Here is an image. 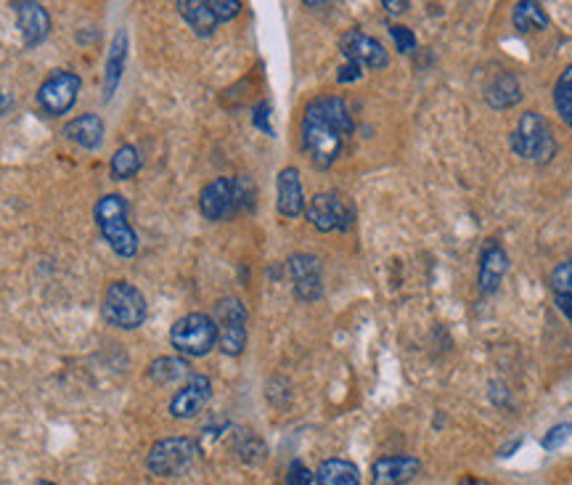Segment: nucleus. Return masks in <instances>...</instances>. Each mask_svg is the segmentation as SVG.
<instances>
[{
  "label": "nucleus",
  "instance_id": "obj_1",
  "mask_svg": "<svg viewBox=\"0 0 572 485\" xmlns=\"http://www.w3.org/2000/svg\"><path fill=\"white\" fill-rule=\"evenodd\" d=\"M353 114L339 96H316L300 122L302 152L321 170H329L353 136Z\"/></svg>",
  "mask_w": 572,
  "mask_h": 485
},
{
  "label": "nucleus",
  "instance_id": "obj_2",
  "mask_svg": "<svg viewBox=\"0 0 572 485\" xmlns=\"http://www.w3.org/2000/svg\"><path fill=\"white\" fill-rule=\"evenodd\" d=\"M255 202V189L252 183L244 175H236V178H228V175H220L215 181H210L199 194V210L207 220H231L247 210Z\"/></svg>",
  "mask_w": 572,
  "mask_h": 485
},
{
  "label": "nucleus",
  "instance_id": "obj_3",
  "mask_svg": "<svg viewBox=\"0 0 572 485\" xmlns=\"http://www.w3.org/2000/svg\"><path fill=\"white\" fill-rule=\"evenodd\" d=\"M96 223L114 255L133 258L138 252V234L128 223V199L120 194H106L96 202Z\"/></svg>",
  "mask_w": 572,
  "mask_h": 485
},
{
  "label": "nucleus",
  "instance_id": "obj_4",
  "mask_svg": "<svg viewBox=\"0 0 572 485\" xmlns=\"http://www.w3.org/2000/svg\"><path fill=\"white\" fill-rule=\"evenodd\" d=\"M512 152L522 160H530L535 165H546L557 157V138L551 133L549 122L541 112H525L509 138Z\"/></svg>",
  "mask_w": 572,
  "mask_h": 485
},
{
  "label": "nucleus",
  "instance_id": "obj_5",
  "mask_svg": "<svg viewBox=\"0 0 572 485\" xmlns=\"http://www.w3.org/2000/svg\"><path fill=\"white\" fill-rule=\"evenodd\" d=\"M104 321L114 329H138L146 321V297L130 281H112L101 300Z\"/></svg>",
  "mask_w": 572,
  "mask_h": 485
},
{
  "label": "nucleus",
  "instance_id": "obj_6",
  "mask_svg": "<svg viewBox=\"0 0 572 485\" xmlns=\"http://www.w3.org/2000/svg\"><path fill=\"white\" fill-rule=\"evenodd\" d=\"M170 345L181 356L202 358L218 345V326L207 313H189L175 321L170 329Z\"/></svg>",
  "mask_w": 572,
  "mask_h": 485
},
{
  "label": "nucleus",
  "instance_id": "obj_7",
  "mask_svg": "<svg viewBox=\"0 0 572 485\" xmlns=\"http://www.w3.org/2000/svg\"><path fill=\"white\" fill-rule=\"evenodd\" d=\"M199 448L191 438H162L149 448L146 467L157 478H178L194 464Z\"/></svg>",
  "mask_w": 572,
  "mask_h": 485
},
{
  "label": "nucleus",
  "instance_id": "obj_8",
  "mask_svg": "<svg viewBox=\"0 0 572 485\" xmlns=\"http://www.w3.org/2000/svg\"><path fill=\"white\" fill-rule=\"evenodd\" d=\"M218 326V345L226 356H241L247 348V308L239 297H223L215 305V316Z\"/></svg>",
  "mask_w": 572,
  "mask_h": 485
},
{
  "label": "nucleus",
  "instance_id": "obj_9",
  "mask_svg": "<svg viewBox=\"0 0 572 485\" xmlns=\"http://www.w3.org/2000/svg\"><path fill=\"white\" fill-rule=\"evenodd\" d=\"M305 215H308L310 226L318 228V231H347L353 228L355 213L353 207L347 205V199H342L337 191H321L316 197L310 199V205L305 207Z\"/></svg>",
  "mask_w": 572,
  "mask_h": 485
},
{
  "label": "nucleus",
  "instance_id": "obj_10",
  "mask_svg": "<svg viewBox=\"0 0 572 485\" xmlns=\"http://www.w3.org/2000/svg\"><path fill=\"white\" fill-rule=\"evenodd\" d=\"M80 88H83V80L75 72H64V69L51 72L38 88V107L48 117H61L75 107Z\"/></svg>",
  "mask_w": 572,
  "mask_h": 485
},
{
  "label": "nucleus",
  "instance_id": "obj_11",
  "mask_svg": "<svg viewBox=\"0 0 572 485\" xmlns=\"http://www.w3.org/2000/svg\"><path fill=\"white\" fill-rule=\"evenodd\" d=\"M339 51L347 61H353L363 69H384L390 64V54L387 48L379 43L377 38H371L361 30H347L342 38H339Z\"/></svg>",
  "mask_w": 572,
  "mask_h": 485
},
{
  "label": "nucleus",
  "instance_id": "obj_12",
  "mask_svg": "<svg viewBox=\"0 0 572 485\" xmlns=\"http://www.w3.org/2000/svg\"><path fill=\"white\" fill-rule=\"evenodd\" d=\"M289 276H292L294 295L300 297L302 303H316L324 292V271H321V260L316 255H308V252L292 255Z\"/></svg>",
  "mask_w": 572,
  "mask_h": 485
},
{
  "label": "nucleus",
  "instance_id": "obj_13",
  "mask_svg": "<svg viewBox=\"0 0 572 485\" xmlns=\"http://www.w3.org/2000/svg\"><path fill=\"white\" fill-rule=\"evenodd\" d=\"M210 398H212L210 377H204V374H191L189 382L173 395V401H170V414H173L175 419H194L207 409Z\"/></svg>",
  "mask_w": 572,
  "mask_h": 485
},
{
  "label": "nucleus",
  "instance_id": "obj_14",
  "mask_svg": "<svg viewBox=\"0 0 572 485\" xmlns=\"http://www.w3.org/2000/svg\"><path fill=\"white\" fill-rule=\"evenodd\" d=\"M14 14L16 24H19V30H22L24 46L35 48L48 38V32H51V14L46 11V6H40L35 0H16Z\"/></svg>",
  "mask_w": 572,
  "mask_h": 485
},
{
  "label": "nucleus",
  "instance_id": "obj_15",
  "mask_svg": "<svg viewBox=\"0 0 572 485\" xmlns=\"http://www.w3.org/2000/svg\"><path fill=\"white\" fill-rule=\"evenodd\" d=\"M422 472V462L416 456H382L371 467V485H406Z\"/></svg>",
  "mask_w": 572,
  "mask_h": 485
},
{
  "label": "nucleus",
  "instance_id": "obj_16",
  "mask_svg": "<svg viewBox=\"0 0 572 485\" xmlns=\"http://www.w3.org/2000/svg\"><path fill=\"white\" fill-rule=\"evenodd\" d=\"M305 191H302V178L297 167H284L276 178V210L284 218H300L305 213Z\"/></svg>",
  "mask_w": 572,
  "mask_h": 485
},
{
  "label": "nucleus",
  "instance_id": "obj_17",
  "mask_svg": "<svg viewBox=\"0 0 572 485\" xmlns=\"http://www.w3.org/2000/svg\"><path fill=\"white\" fill-rule=\"evenodd\" d=\"M509 266H512V263H509V255H506V250L501 244H488V247L482 250L480 273H477L482 295H493V292H498Z\"/></svg>",
  "mask_w": 572,
  "mask_h": 485
},
{
  "label": "nucleus",
  "instance_id": "obj_18",
  "mask_svg": "<svg viewBox=\"0 0 572 485\" xmlns=\"http://www.w3.org/2000/svg\"><path fill=\"white\" fill-rule=\"evenodd\" d=\"M61 133L67 136V141L80 146V149H98L101 141H104V122L93 112L80 114L75 120H69L67 125L61 128Z\"/></svg>",
  "mask_w": 572,
  "mask_h": 485
},
{
  "label": "nucleus",
  "instance_id": "obj_19",
  "mask_svg": "<svg viewBox=\"0 0 572 485\" xmlns=\"http://www.w3.org/2000/svg\"><path fill=\"white\" fill-rule=\"evenodd\" d=\"M522 96H525V93H522L520 77L512 75V72H501V75L493 77L488 88H485V101H488V107L498 109V112L517 107L522 101Z\"/></svg>",
  "mask_w": 572,
  "mask_h": 485
},
{
  "label": "nucleus",
  "instance_id": "obj_20",
  "mask_svg": "<svg viewBox=\"0 0 572 485\" xmlns=\"http://www.w3.org/2000/svg\"><path fill=\"white\" fill-rule=\"evenodd\" d=\"M125 61H128V32L117 30L114 32L112 48H109V56H106L104 67V96L112 99L117 85L122 80V72H125Z\"/></svg>",
  "mask_w": 572,
  "mask_h": 485
},
{
  "label": "nucleus",
  "instance_id": "obj_21",
  "mask_svg": "<svg viewBox=\"0 0 572 485\" xmlns=\"http://www.w3.org/2000/svg\"><path fill=\"white\" fill-rule=\"evenodd\" d=\"M175 8L199 38H210L212 32L218 30L220 22L218 16L212 14L210 0H178Z\"/></svg>",
  "mask_w": 572,
  "mask_h": 485
},
{
  "label": "nucleus",
  "instance_id": "obj_22",
  "mask_svg": "<svg viewBox=\"0 0 572 485\" xmlns=\"http://www.w3.org/2000/svg\"><path fill=\"white\" fill-rule=\"evenodd\" d=\"M512 24L514 30L527 35V32H543L551 27V16L546 14V8L535 0H520L512 6Z\"/></svg>",
  "mask_w": 572,
  "mask_h": 485
},
{
  "label": "nucleus",
  "instance_id": "obj_23",
  "mask_svg": "<svg viewBox=\"0 0 572 485\" xmlns=\"http://www.w3.org/2000/svg\"><path fill=\"white\" fill-rule=\"evenodd\" d=\"M318 485H361V472L347 459H326L316 470Z\"/></svg>",
  "mask_w": 572,
  "mask_h": 485
},
{
  "label": "nucleus",
  "instance_id": "obj_24",
  "mask_svg": "<svg viewBox=\"0 0 572 485\" xmlns=\"http://www.w3.org/2000/svg\"><path fill=\"white\" fill-rule=\"evenodd\" d=\"M146 374H149L151 382H157V385H173V382H178V379L191 377L189 364H186L183 358H175V356H162V358H157V361H151Z\"/></svg>",
  "mask_w": 572,
  "mask_h": 485
},
{
  "label": "nucleus",
  "instance_id": "obj_25",
  "mask_svg": "<svg viewBox=\"0 0 572 485\" xmlns=\"http://www.w3.org/2000/svg\"><path fill=\"white\" fill-rule=\"evenodd\" d=\"M551 99H554V109L562 117V122L572 130V64L565 67V72L557 77Z\"/></svg>",
  "mask_w": 572,
  "mask_h": 485
},
{
  "label": "nucleus",
  "instance_id": "obj_26",
  "mask_svg": "<svg viewBox=\"0 0 572 485\" xmlns=\"http://www.w3.org/2000/svg\"><path fill=\"white\" fill-rule=\"evenodd\" d=\"M141 154L136 146H120L112 157V175L114 181H130L141 170Z\"/></svg>",
  "mask_w": 572,
  "mask_h": 485
},
{
  "label": "nucleus",
  "instance_id": "obj_27",
  "mask_svg": "<svg viewBox=\"0 0 572 485\" xmlns=\"http://www.w3.org/2000/svg\"><path fill=\"white\" fill-rule=\"evenodd\" d=\"M236 451H239V456L247 464H260L265 459L263 440L252 435V432H244V435H241L239 443H236Z\"/></svg>",
  "mask_w": 572,
  "mask_h": 485
},
{
  "label": "nucleus",
  "instance_id": "obj_28",
  "mask_svg": "<svg viewBox=\"0 0 572 485\" xmlns=\"http://www.w3.org/2000/svg\"><path fill=\"white\" fill-rule=\"evenodd\" d=\"M551 292L559 297H572V260H562L549 276Z\"/></svg>",
  "mask_w": 572,
  "mask_h": 485
},
{
  "label": "nucleus",
  "instance_id": "obj_29",
  "mask_svg": "<svg viewBox=\"0 0 572 485\" xmlns=\"http://www.w3.org/2000/svg\"><path fill=\"white\" fill-rule=\"evenodd\" d=\"M570 438H572V422H562V425H554L546 435H543L541 446L546 448V451H557V448L565 446Z\"/></svg>",
  "mask_w": 572,
  "mask_h": 485
},
{
  "label": "nucleus",
  "instance_id": "obj_30",
  "mask_svg": "<svg viewBox=\"0 0 572 485\" xmlns=\"http://www.w3.org/2000/svg\"><path fill=\"white\" fill-rule=\"evenodd\" d=\"M390 35H392V40H395V48H398L400 54H414L416 35L408 30V27H403V24H392Z\"/></svg>",
  "mask_w": 572,
  "mask_h": 485
},
{
  "label": "nucleus",
  "instance_id": "obj_31",
  "mask_svg": "<svg viewBox=\"0 0 572 485\" xmlns=\"http://www.w3.org/2000/svg\"><path fill=\"white\" fill-rule=\"evenodd\" d=\"M212 14L218 16V22H231L236 16L241 14V3L239 0H210Z\"/></svg>",
  "mask_w": 572,
  "mask_h": 485
},
{
  "label": "nucleus",
  "instance_id": "obj_32",
  "mask_svg": "<svg viewBox=\"0 0 572 485\" xmlns=\"http://www.w3.org/2000/svg\"><path fill=\"white\" fill-rule=\"evenodd\" d=\"M252 125L257 130H263L265 136H273V125H271V104L268 101H260L255 109H252Z\"/></svg>",
  "mask_w": 572,
  "mask_h": 485
},
{
  "label": "nucleus",
  "instance_id": "obj_33",
  "mask_svg": "<svg viewBox=\"0 0 572 485\" xmlns=\"http://www.w3.org/2000/svg\"><path fill=\"white\" fill-rule=\"evenodd\" d=\"M313 472L305 467L302 462H292V467H289V478H286V485H310L313 483Z\"/></svg>",
  "mask_w": 572,
  "mask_h": 485
},
{
  "label": "nucleus",
  "instance_id": "obj_34",
  "mask_svg": "<svg viewBox=\"0 0 572 485\" xmlns=\"http://www.w3.org/2000/svg\"><path fill=\"white\" fill-rule=\"evenodd\" d=\"M361 77H363V67H358L353 61H345L337 72L339 83H355V80H361Z\"/></svg>",
  "mask_w": 572,
  "mask_h": 485
},
{
  "label": "nucleus",
  "instance_id": "obj_35",
  "mask_svg": "<svg viewBox=\"0 0 572 485\" xmlns=\"http://www.w3.org/2000/svg\"><path fill=\"white\" fill-rule=\"evenodd\" d=\"M554 305H557L559 313H562V316H565V319L570 321V326H572V297L554 295Z\"/></svg>",
  "mask_w": 572,
  "mask_h": 485
},
{
  "label": "nucleus",
  "instance_id": "obj_36",
  "mask_svg": "<svg viewBox=\"0 0 572 485\" xmlns=\"http://www.w3.org/2000/svg\"><path fill=\"white\" fill-rule=\"evenodd\" d=\"M390 14H403V11H408V3L406 0H384L382 3Z\"/></svg>",
  "mask_w": 572,
  "mask_h": 485
},
{
  "label": "nucleus",
  "instance_id": "obj_37",
  "mask_svg": "<svg viewBox=\"0 0 572 485\" xmlns=\"http://www.w3.org/2000/svg\"><path fill=\"white\" fill-rule=\"evenodd\" d=\"M11 107H14V99H11V96L0 88V114H8L11 112Z\"/></svg>",
  "mask_w": 572,
  "mask_h": 485
},
{
  "label": "nucleus",
  "instance_id": "obj_38",
  "mask_svg": "<svg viewBox=\"0 0 572 485\" xmlns=\"http://www.w3.org/2000/svg\"><path fill=\"white\" fill-rule=\"evenodd\" d=\"M459 485H490L488 480H480V478H472V475H467V478L461 480Z\"/></svg>",
  "mask_w": 572,
  "mask_h": 485
},
{
  "label": "nucleus",
  "instance_id": "obj_39",
  "mask_svg": "<svg viewBox=\"0 0 572 485\" xmlns=\"http://www.w3.org/2000/svg\"><path fill=\"white\" fill-rule=\"evenodd\" d=\"M35 485H56V483H51V480H38Z\"/></svg>",
  "mask_w": 572,
  "mask_h": 485
}]
</instances>
